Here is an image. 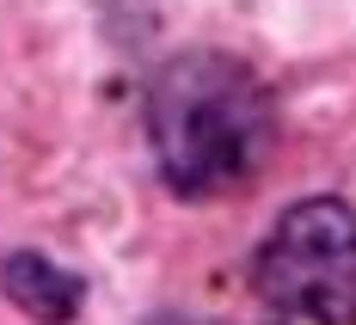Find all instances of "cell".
Masks as SVG:
<instances>
[{
    "label": "cell",
    "mask_w": 356,
    "mask_h": 325,
    "mask_svg": "<svg viewBox=\"0 0 356 325\" xmlns=\"http://www.w3.org/2000/svg\"><path fill=\"white\" fill-rule=\"evenodd\" d=\"M147 142L178 197L240 190L277 142L270 86L240 56L184 49L147 86Z\"/></svg>",
    "instance_id": "1"
},
{
    "label": "cell",
    "mask_w": 356,
    "mask_h": 325,
    "mask_svg": "<svg viewBox=\"0 0 356 325\" xmlns=\"http://www.w3.org/2000/svg\"><path fill=\"white\" fill-rule=\"evenodd\" d=\"M264 325H356V209L338 197L295 203L252 264Z\"/></svg>",
    "instance_id": "2"
},
{
    "label": "cell",
    "mask_w": 356,
    "mask_h": 325,
    "mask_svg": "<svg viewBox=\"0 0 356 325\" xmlns=\"http://www.w3.org/2000/svg\"><path fill=\"white\" fill-rule=\"evenodd\" d=\"M0 294L19 307V313H31L37 325H68L80 313V276L62 270V264H49L43 252H6L0 258Z\"/></svg>",
    "instance_id": "3"
},
{
    "label": "cell",
    "mask_w": 356,
    "mask_h": 325,
    "mask_svg": "<svg viewBox=\"0 0 356 325\" xmlns=\"http://www.w3.org/2000/svg\"><path fill=\"white\" fill-rule=\"evenodd\" d=\"M147 325H197V319H178V313H166V319H147Z\"/></svg>",
    "instance_id": "4"
}]
</instances>
